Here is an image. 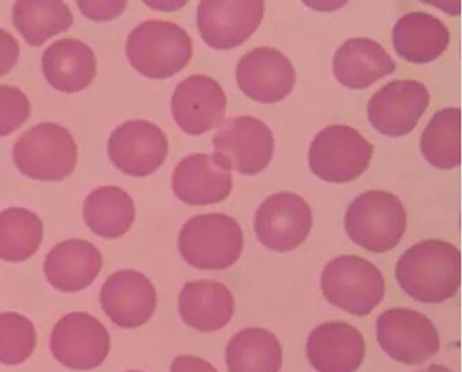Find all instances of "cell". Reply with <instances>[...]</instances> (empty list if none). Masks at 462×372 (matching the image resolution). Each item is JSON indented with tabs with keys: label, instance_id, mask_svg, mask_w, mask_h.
<instances>
[{
	"label": "cell",
	"instance_id": "obj_1",
	"mask_svg": "<svg viewBox=\"0 0 462 372\" xmlns=\"http://www.w3.org/2000/svg\"><path fill=\"white\" fill-rule=\"evenodd\" d=\"M396 277L404 293L418 302H445L460 289V250L440 239L417 243L401 256Z\"/></svg>",
	"mask_w": 462,
	"mask_h": 372
},
{
	"label": "cell",
	"instance_id": "obj_2",
	"mask_svg": "<svg viewBox=\"0 0 462 372\" xmlns=\"http://www.w3.org/2000/svg\"><path fill=\"white\" fill-rule=\"evenodd\" d=\"M126 53L138 73L164 79L180 72L191 60V37L177 23L147 20L128 35Z\"/></svg>",
	"mask_w": 462,
	"mask_h": 372
},
{
	"label": "cell",
	"instance_id": "obj_3",
	"mask_svg": "<svg viewBox=\"0 0 462 372\" xmlns=\"http://www.w3.org/2000/svg\"><path fill=\"white\" fill-rule=\"evenodd\" d=\"M344 222L356 245L381 255L390 252L402 239L407 228L406 209L396 195L370 191L349 205Z\"/></svg>",
	"mask_w": 462,
	"mask_h": 372
},
{
	"label": "cell",
	"instance_id": "obj_4",
	"mask_svg": "<svg viewBox=\"0 0 462 372\" xmlns=\"http://www.w3.org/2000/svg\"><path fill=\"white\" fill-rule=\"evenodd\" d=\"M239 223L225 214H207L189 219L179 235V252L185 262L201 270H224L243 252Z\"/></svg>",
	"mask_w": 462,
	"mask_h": 372
},
{
	"label": "cell",
	"instance_id": "obj_5",
	"mask_svg": "<svg viewBox=\"0 0 462 372\" xmlns=\"http://www.w3.org/2000/svg\"><path fill=\"white\" fill-rule=\"evenodd\" d=\"M320 287L330 304L359 317L373 312L386 291L380 270L357 256H340L327 264Z\"/></svg>",
	"mask_w": 462,
	"mask_h": 372
},
{
	"label": "cell",
	"instance_id": "obj_6",
	"mask_svg": "<svg viewBox=\"0 0 462 372\" xmlns=\"http://www.w3.org/2000/svg\"><path fill=\"white\" fill-rule=\"evenodd\" d=\"M13 158L26 177L42 181H60L72 174L79 148L69 130L53 123L30 128L16 141Z\"/></svg>",
	"mask_w": 462,
	"mask_h": 372
},
{
	"label": "cell",
	"instance_id": "obj_7",
	"mask_svg": "<svg viewBox=\"0 0 462 372\" xmlns=\"http://www.w3.org/2000/svg\"><path fill=\"white\" fill-rule=\"evenodd\" d=\"M374 145L348 125H330L312 141L309 162L317 177L344 184L356 181L369 167Z\"/></svg>",
	"mask_w": 462,
	"mask_h": 372
},
{
	"label": "cell",
	"instance_id": "obj_8",
	"mask_svg": "<svg viewBox=\"0 0 462 372\" xmlns=\"http://www.w3.org/2000/svg\"><path fill=\"white\" fill-rule=\"evenodd\" d=\"M214 157L228 171L255 175L271 163L275 141L271 128L252 116L227 118L214 140Z\"/></svg>",
	"mask_w": 462,
	"mask_h": 372
},
{
	"label": "cell",
	"instance_id": "obj_9",
	"mask_svg": "<svg viewBox=\"0 0 462 372\" xmlns=\"http://www.w3.org/2000/svg\"><path fill=\"white\" fill-rule=\"evenodd\" d=\"M377 340L384 353L401 364L426 363L440 349V338L430 318L417 311L393 309L377 318Z\"/></svg>",
	"mask_w": 462,
	"mask_h": 372
},
{
	"label": "cell",
	"instance_id": "obj_10",
	"mask_svg": "<svg viewBox=\"0 0 462 372\" xmlns=\"http://www.w3.org/2000/svg\"><path fill=\"white\" fill-rule=\"evenodd\" d=\"M312 225V209L301 196L278 192L256 209L254 231L266 248L286 253L305 243Z\"/></svg>",
	"mask_w": 462,
	"mask_h": 372
},
{
	"label": "cell",
	"instance_id": "obj_11",
	"mask_svg": "<svg viewBox=\"0 0 462 372\" xmlns=\"http://www.w3.org/2000/svg\"><path fill=\"white\" fill-rule=\"evenodd\" d=\"M50 347L53 358L63 367L93 370L109 355L110 336L96 317L74 312L60 318L53 327Z\"/></svg>",
	"mask_w": 462,
	"mask_h": 372
},
{
	"label": "cell",
	"instance_id": "obj_12",
	"mask_svg": "<svg viewBox=\"0 0 462 372\" xmlns=\"http://www.w3.org/2000/svg\"><path fill=\"white\" fill-rule=\"evenodd\" d=\"M264 10L262 0H204L198 8L199 32L212 49H235L256 32Z\"/></svg>",
	"mask_w": 462,
	"mask_h": 372
},
{
	"label": "cell",
	"instance_id": "obj_13",
	"mask_svg": "<svg viewBox=\"0 0 462 372\" xmlns=\"http://www.w3.org/2000/svg\"><path fill=\"white\" fill-rule=\"evenodd\" d=\"M430 103L427 87L418 80H393L377 90L367 104V116L380 134L401 137L410 134Z\"/></svg>",
	"mask_w": 462,
	"mask_h": 372
},
{
	"label": "cell",
	"instance_id": "obj_14",
	"mask_svg": "<svg viewBox=\"0 0 462 372\" xmlns=\"http://www.w3.org/2000/svg\"><path fill=\"white\" fill-rule=\"evenodd\" d=\"M107 152L115 167L125 174L147 177L164 163L168 140L150 121H127L111 134Z\"/></svg>",
	"mask_w": 462,
	"mask_h": 372
},
{
	"label": "cell",
	"instance_id": "obj_15",
	"mask_svg": "<svg viewBox=\"0 0 462 372\" xmlns=\"http://www.w3.org/2000/svg\"><path fill=\"white\" fill-rule=\"evenodd\" d=\"M227 98L214 78L195 74L178 84L171 97V114L185 134L200 136L224 120Z\"/></svg>",
	"mask_w": 462,
	"mask_h": 372
},
{
	"label": "cell",
	"instance_id": "obj_16",
	"mask_svg": "<svg viewBox=\"0 0 462 372\" xmlns=\"http://www.w3.org/2000/svg\"><path fill=\"white\" fill-rule=\"evenodd\" d=\"M236 78L245 96L263 104H275L293 90L296 72L288 57L273 47H258L237 64Z\"/></svg>",
	"mask_w": 462,
	"mask_h": 372
},
{
	"label": "cell",
	"instance_id": "obj_17",
	"mask_svg": "<svg viewBox=\"0 0 462 372\" xmlns=\"http://www.w3.org/2000/svg\"><path fill=\"white\" fill-rule=\"evenodd\" d=\"M100 303L115 324L134 330L147 323L156 312L157 293L143 273L121 270L101 287Z\"/></svg>",
	"mask_w": 462,
	"mask_h": 372
},
{
	"label": "cell",
	"instance_id": "obj_18",
	"mask_svg": "<svg viewBox=\"0 0 462 372\" xmlns=\"http://www.w3.org/2000/svg\"><path fill=\"white\" fill-rule=\"evenodd\" d=\"M231 171L214 154H191L181 159L174 169L171 186L184 204L204 206L226 200L232 191Z\"/></svg>",
	"mask_w": 462,
	"mask_h": 372
},
{
	"label": "cell",
	"instance_id": "obj_19",
	"mask_svg": "<svg viewBox=\"0 0 462 372\" xmlns=\"http://www.w3.org/2000/svg\"><path fill=\"white\" fill-rule=\"evenodd\" d=\"M307 357L319 372H356L365 358V340L352 324L327 322L310 334Z\"/></svg>",
	"mask_w": 462,
	"mask_h": 372
},
{
	"label": "cell",
	"instance_id": "obj_20",
	"mask_svg": "<svg viewBox=\"0 0 462 372\" xmlns=\"http://www.w3.org/2000/svg\"><path fill=\"white\" fill-rule=\"evenodd\" d=\"M103 256L84 239H69L50 250L43 264L47 282L62 293H79L99 275Z\"/></svg>",
	"mask_w": 462,
	"mask_h": 372
},
{
	"label": "cell",
	"instance_id": "obj_21",
	"mask_svg": "<svg viewBox=\"0 0 462 372\" xmlns=\"http://www.w3.org/2000/svg\"><path fill=\"white\" fill-rule=\"evenodd\" d=\"M396 70L386 50L367 37H356L343 43L333 57L337 80L350 89H364Z\"/></svg>",
	"mask_w": 462,
	"mask_h": 372
},
{
	"label": "cell",
	"instance_id": "obj_22",
	"mask_svg": "<svg viewBox=\"0 0 462 372\" xmlns=\"http://www.w3.org/2000/svg\"><path fill=\"white\" fill-rule=\"evenodd\" d=\"M179 313L188 326L214 333L231 322L235 299L224 284L199 280L185 284L179 296Z\"/></svg>",
	"mask_w": 462,
	"mask_h": 372
},
{
	"label": "cell",
	"instance_id": "obj_23",
	"mask_svg": "<svg viewBox=\"0 0 462 372\" xmlns=\"http://www.w3.org/2000/svg\"><path fill=\"white\" fill-rule=\"evenodd\" d=\"M42 70L47 82L55 89L79 93L90 86L97 76L96 55L79 40H59L43 52Z\"/></svg>",
	"mask_w": 462,
	"mask_h": 372
},
{
	"label": "cell",
	"instance_id": "obj_24",
	"mask_svg": "<svg viewBox=\"0 0 462 372\" xmlns=\"http://www.w3.org/2000/svg\"><path fill=\"white\" fill-rule=\"evenodd\" d=\"M448 42L450 33L447 25L427 13L413 12L401 16L393 32L394 50L411 63L424 64L437 60L448 49Z\"/></svg>",
	"mask_w": 462,
	"mask_h": 372
},
{
	"label": "cell",
	"instance_id": "obj_25",
	"mask_svg": "<svg viewBox=\"0 0 462 372\" xmlns=\"http://www.w3.org/2000/svg\"><path fill=\"white\" fill-rule=\"evenodd\" d=\"M84 221L103 238H119L133 228L136 209L131 196L119 186H101L84 202Z\"/></svg>",
	"mask_w": 462,
	"mask_h": 372
},
{
	"label": "cell",
	"instance_id": "obj_26",
	"mask_svg": "<svg viewBox=\"0 0 462 372\" xmlns=\"http://www.w3.org/2000/svg\"><path fill=\"white\" fill-rule=\"evenodd\" d=\"M229 372H279L282 348L278 338L264 328L238 331L226 349Z\"/></svg>",
	"mask_w": 462,
	"mask_h": 372
},
{
	"label": "cell",
	"instance_id": "obj_27",
	"mask_svg": "<svg viewBox=\"0 0 462 372\" xmlns=\"http://www.w3.org/2000/svg\"><path fill=\"white\" fill-rule=\"evenodd\" d=\"M13 23L30 46L39 47L73 25V14L60 0H19L13 8Z\"/></svg>",
	"mask_w": 462,
	"mask_h": 372
},
{
	"label": "cell",
	"instance_id": "obj_28",
	"mask_svg": "<svg viewBox=\"0 0 462 372\" xmlns=\"http://www.w3.org/2000/svg\"><path fill=\"white\" fill-rule=\"evenodd\" d=\"M420 151L434 167L453 169L461 164V110L458 107L435 113L421 134Z\"/></svg>",
	"mask_w": 462,
	"mask_h": 372
},
{
	"label": "cell",
	"instance_id": "obj_29",
	"mask_svg": "<svg viewBox=\"0 0 462 372\" xmlns=\"http://www.w3.org/2000/svg\"><path fill=\"white\" fill-rule=\"evenodd\" d=\"M42 238V219L30 209L10 208L0 212V259L25 262L39 250Z\"/></svg>",
	"mask_w": 462,
	"mask_h": 372
},
{
	"label": "cell",
	"instance_id": "obj_30",
	"mask_svg": "<svg viewBox=\"0 0 462 372\" xmlns=\"http://www.w3.org/2000/svg\"><path fill=\"white\" fill-rule=\"evenodd\" d=\"M36 341L35 327L28 317L0 313V364L25 363L35 350Z\"/></svg>",
	"mask_w": 462,
	"mask_h": 372
},
{
	"label": "cell",
	"instance_id": "obj_31",
	"mask_svg": "<svg viewBox=\"0 0 462 372\" xmlns=\"http://www.w3.org/2000/svg\"><path fill=\"white\" fill-rule=\"evenodd\" d=\"M32 114L28 97L19 88L0 86V137L22 127Z\"/></svg>",
	"mask_w": 462,
	"mask_h": 372
},
{
	"label": "cell",
	"instance_id": "obj_32",
	"mask_svg": "<svg viewBox=\"0 0 462 372\" xmlns=\"http://www.w3.org/2000/svg\"><path fill=\"white\" fill-rule=\"evenodd\" d=\"M80 10L88 18L106 22L116 18L126 8V2H79Z\"/></svg>",
	"mask_w": 462,
	"mask_h": 372
},
{
	"label": "cell",
	"instance_id": "obj_33",
	"mask_svg": "<svg viewBox=\"0 0 462 372\" xmlns=\"http://www.w3.org/2000/svg\"><path fill=\"white\" fill-rule=\"evenodd\" d=\"M19 55L18 42L5 30L0 29V77L5 76L14 69Z\"/></svg>",
	"mask_w": 462,
	"mask_h": 372
},
{
	"label": "cell",
	"instance_id": "obj_34",
	"mask_svg": "<svg viewBox=\"0 0 462 372\" xmlns=\"http://www.w3.org/2000/svg\"><path fill=\"white\" fill-rule=\"evenodd\" d=\"M171 372H218L208 361L204 358L181 355L174 358Z\"/></svg>",
	"mask_w": 462,
	"mask_h": 372
},
{
	"label": "cell",
	"instance_id": "obj_35",
	"mask_svg": "<svg viewBox=\"0 0 462 372\" xmlns=\"http://www.w3.org/2000/svg\"><path fill=\"white\" fill-rule=\"evenodd\" d=\"M418 372H453L450 368L444 367V365H430V367H427L426 370H421Z\"/></svg>",
	"mask_w": 462,
	"mask_h": 372
},
{
	"label": "cell",
	"instance_id": "obj_36",
	"mask_svg": "<svg viewBox=\"0 0 462 372\" xmlns=\"http://www.w3.org/2000/svg\"><path fill=\"white\" fill-rule=\"evenodd\" d=\"M127 372H141V371H127Z\"/></svg>",
	"mask_w": 462,
	"mask_h": 372
}]
</instances>
